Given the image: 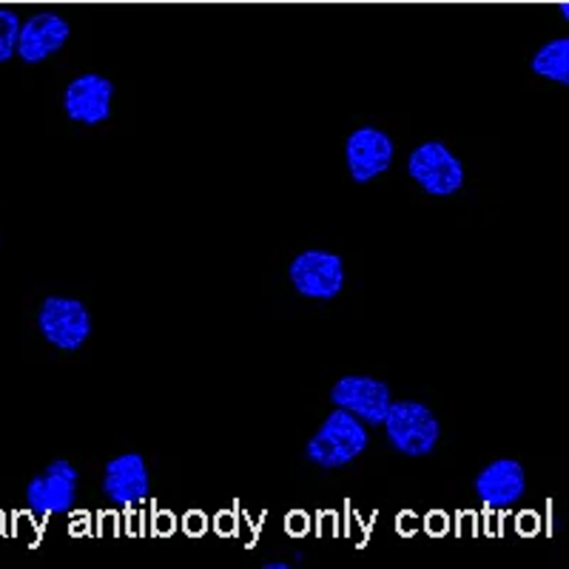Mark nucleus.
<instances>
[{
	"label": "nucleus",
	"instance_id": "f257e3e1",
	"mask_svg": "<svg viewBox=\"0 0 569 569\" xmlns=\"http://www.w3.org/2000/svg\"><path fill=\"white\" fill-rule=\"evenodd\" d=\"M368 425L350 416L348 410L333 408L328 419L317 427V433L305 445V459L322 470H339L356 461L368 450Z\"/></svg>",
	"mask_w": 569,
	"mask_h": 569
},
{
	"label": "nucleus",
	"instance_id": "f03ea898",
	"mask_svg": "<svg viewBox=\"0 0 569 569\" xmlns=\"http://www.w3.org/2000/svg\"><path fill=\"white\" fill-rule=\"evenodd\" d=\"M382 427L396 453L410 456V459L430 456L441 441V425L436 413L425 401L416 399L390 401Z\"/></svg>",
	"mask_w": 569,
	"mask_h": 569
},
{
	"label": "nucleus",
	"instance_id": "7ed1b4c3",
	"mask_svg": "<svg viewBox=\"0 0 569 569\" xmlns=\"http://www.w3.org/2000/svg\"><path fill=\"white\" fill-rule=\"evenodd\" d=\"M408 174L430 197H453L465 188V162L441 140L419 142L408 154Z\"/></svg>",
	"mask_w": 569,
	"mask_h": 569
},
{
	"label": "nucleus",
	"instance_id": "20e7f679",
	"mask_svg": "<svg viewBox=\"0 0 569 569\" xmlns=\"http://www.w3.org/2000/svg\"><path fill=\"white\" fill-rule=\"evenodd\" d=\"M288 279H291L293 291L305 299H317V302H330L345 291V259L325 248H308L297 253L293 262L288 266Z\"/></svg>",
	"mask_w": 569,
	"mask_h": 569
},
{
	"label": "nucleus",
	"instance_id": "39448f33",
	"mask_svg": "<svg viewBox=\"0 0 569 569\" xmlns=\"http://www.w3.org/2000/svg\"><path fill=\"white\" fill-rule=\"evenodd\" d=\"M40 337L63 353H74L91 337V313L74 297H46L38 308Z\"/></svg>",
	"mask_w": 569,
	"mask_h": 569
},
{
	"label": "nucleus",
	"instance_id": "423d86ee",
	"mask_svg": "<svg viewBox=\"0 0 569 569\" xmlns=\"http://www.w3.org/2000/svg\"><path fill=\"white\" fill-rule=\"evenodd\" d=\"M396 157V142L379 126H359L345 140V166L356 186H368L390 171Z\"/></svg>",
	"mask_w": 569,
	"mask_h": 569
},
{
	"label": "nucleus",
	"instance_id": "0eeeda50",
	"mask_svg": "<svg viewBox=\"0 0 569 569\" xmlns=\"http://www.w3.org/2000/svg\"><path fill=\"white\" fill-rule=\"evenodd\" d=\"M80 472L66 459H54L27 485V507L40 516H63L78 501Z\"/></svg>",
	"mask_w": 569,
	"mask_h": 569
},
{
	"label": "nucleus",
	"instance_id": "6e6552de",
	"mask_svg": "<svg viewBox=\"0 0 569 569\" xmlns=\"http://www.w3.org/2000/svg\"><path fill=\"white\" fill-rule=\"evenodd\" d=\"M393 393L390 385L376 379V376H342L330 388V405L339 410H348L365 425H382L388 413Z\"/></svg>",
	"mask_w": 569,
	"mask_h": 569
},
{
	"label": "nucleus",
	"instance_id": "1a4fd4ad",
	"mask_svg": "<svg viewBox=\"0 0 569 569\" xmlns=\"http://www.w3.org/2000/svg\"><path fill=\"white\" fill-rule=\"evenodd\" d=\"M111 100H114V83L98 71L78 74L63 89V111L78 126L109 123Z\"/></svg>",
	"mask_w": 569,
	"mask_h": 569
},
{
	"label": "nucleus",
	"instance_id": "9d476101",
	"mask_svg": "<svg viewBox=\"0 0 569 569\" xmlns=\"http://www.w3.org/2000/svg\"><path fill=\"white\" fill-rule=\"evenodd\" d=\"M472 490L479 501L490 510H507L518 505L527 492V472L525 465L516 459H496L481 467L472 479Z\"/></svg>",
	"mask_w": 569,
	"mask_h": 569
},
{
	"label": "nucleus",
	"instance_id": "9b49d317",
	"mask_svg": "<svg viewBox=\"0 0 569 569\" xmlns=\"http://www.w3.org/2000/svg\"><path fill=\"white\" fill-rule=\"evenodd\" d=\"M71 38L69 20L58 12H38L29 20H20L18 32V52L14 58H20L23 63L34 66L49 60L52 54H58Z\"/></svg>",
	"mask_w": 569,
	"mask_h": 569
},
{
	"label": "nucleus",
	"instance_id": "f8f14e48",
	"mask_svg": "<svg viewBox=\"0 0 569 569\" xmlns=\"http://www.w3.org/2000/svg\"><path fill=\"white\" fill-rule=\"evenodd\" d=\"M151 492L149 465L140 453H120L106 461L103 496L114 507L142 505Z\"/></svg>",
	"mask_w": 569,
	"mask_h": 569
},
{
	"label": "nucleus",
	"instance_id": "ddd939ff",
	"mask_svg": "<svg viewBox=\"0 0 569 569\" xmlns=\"http://www.w3.org/2000/svg\"><path fill=\"white\" fill-rule=\"evenodd\" d=\"M530 69L536 71L538 78L552 80L558 86L569 83V40L567 38H552L543 46H538L536 54L530 60Z\"/></svg>",
	"mask_w": 569,
	"mask_h": 569
},
{
	"label": "nucleus",
	"instance_id": "4468645a",
	"mask_svg": "<svg viewBox=\"0 0 569 569\" xmlns=\"http://www.w3.org/2000/svg\"><path fill=\"white\" fill-rule=\"evenodd\" d=\"M20 18L12 9H0V63H9L18 52Z\"/></svg>",
	"mask_w": 569,
	"mask_h": 569
},
{
	"label": "nucleus",
	"instance_id": "2eb2a0df",
	"mask_svg": "<svg viewBox=\"0 0 569 569\" xmlns=\"http://www.w3.org/2000/svg\"><path fill=\"white\" fill-rule=\"evenodd\" d=\"M288 567H291L288 561H266V563H262V569H288Z\"/></svg>",
	"mask_w": 569,
	"mask_h": 569
}]
</instances>
